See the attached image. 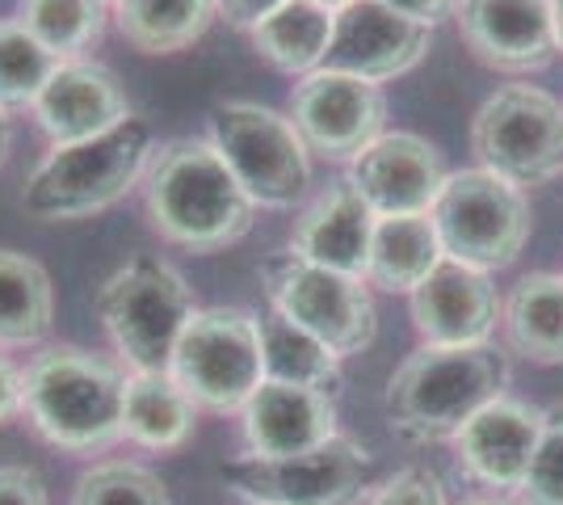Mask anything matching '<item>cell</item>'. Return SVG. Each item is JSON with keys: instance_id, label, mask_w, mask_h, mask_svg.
<instances>
[{"instance_id": "cell-1", "label": "cell", "mask_w": 563, "mask_h": 505, "mask_svg": "<svg viewBox=\"0 0 563 505\" xmlns=\"http://www.w3.org/2000/svg\"><path fill=\"white\" fill-rule=\"evenodd\" d=\"M140 186L152 228L189 253H219L244 241L253 228L257 207L207 135L156 147Z\"/></svg>"}, {"instance_id": "cell-2", "label": "cell", "mask_w": 563, "mask_h": 505, "mask_svg": "<svg viewBox=\"0 0 563 505\" xmlns=\"http://www.w3.org/2000/svg\"><path fill=\"white\" fill-rule=\"evenodd\" d=\"M509 354L488 345H421L399 362L383 409L404 442H446L488 400L505 396Z\"/></svg>"}, {"instance_id": "cell-3", "label": "cell", "mask_w": 563, "mask_h": 505, "mask_svg": "<svg viewBox=\"0 0 563 505\" xmlns=\"http://www.w3.org/2000/svg\"><path fill=\"white\" fill-rule=\"evenodd\" d=\"M126 371L80 345H51L22 371V413L51 447L97 455L122 438Z\"/></svg>"}, {"instance_id": "cell-4", "label": "cell", "mask_w": 563, "mask_h": 505, "mask_svg": "<svg viewBox=\"0 0 563 505\" xmlns=\"http://www.w3.org/2000/svg\"><path fill=\"white\" fill-rule=\"evenodd\" d=\"M152 152V127L135 114L93 140L51 144L25 177L22 207L43 223L101 216L140 186Z\"/></svg>"}, {"instance_id": "cell-5", "label": "cell", "mask_w": 563, "mask_h": 505, "mask_svg": "<svg viewBox=\"0 0 563 505\" xmlns=\"http://www.w3.org/2000/svg\"><path fill=\"white\" fill-rule=\"evenodd\" d=\"M194 312L181 270L152 253L118 265L97 290V320L126 371H168Z\"/></svg>"}, {"instance_id": "cell-6", "label": "cell", "mask_w": 563, "mask_h": 505, "mask_svg": "<svg viewBox=\"0 0 563 505\" xmlns=\"http://www.w3.org/2000/svg\"><path fill=\"white\" fill-rule=\"evenodd\" d=\"M207 140L228 161L253 207L286 211L311 186V147L290 114L261 101H219L207 119Z\"/></svg>"}, {"instance_id": "cell-7", "label": "cell", "mask_w": 563, "mask_h": 505, "mask_svg": "<svg viewBox=\"0 0 563 505\" xmlns=\"http://www.w3.org/2000/svg\"><path fill=\"white\" fill-rule=\"evenodd\" d=\"M429 219L438 228L446 262H459L479 274L514 265L530 241L526 190L479 165L450 173Z\"/></svg>"}, {"instance_id": "cell-8", "label": "cell", "mask_w": 563, "mask_h": 505, "mask_svg": "<svg viewBox=\"0 0 563 505\" xmlns=\"http://www.w3.org/2000/svg\"><path fill=\"white\" fill-rule=\"evenodd\" d=\"M168 375L181 384L194 409L240 413L265 384L257 312L249 308H198L173 350Z\"/></svg>"}, {"instance_id": "cell-9", "label": "cell", "mask_w": 563, "mask_h": 505, "mask_svg": "<svg viewBox=\"0 0 563 505\" xmlns=\"http://www.w3.org/2000/svg\"><path fill=\"white\" fill-rule=\"evenodd\" d=\"M261 287L274 312L316 333L336 359H353L375 345L378 312L366 278L336 274L282 249L261 262Z\"/></svg>"}, {"instance_id": "cell-10", "label": "cell", "mask_w": 563, "mask_h": 505, "mask_svg": "<svg viewBox=\"0 0 563 505\" xmlns=\"http://www.w3.org/2000/svg\"><path fill=\"white\" fill-rule=\"evenodd\" d=\"M479 168L514 186H542L563 173V101L539 85H500L471 119Z\"/></svg>"}, {"instance_id": "cell-11", "label": "cell", "mask_w": 563, "mask_h": 505, "mask_svg": "<svg viewBox=\"0 0 563 505\" xmlns=\"http://www.w3.org/2000/svg\"><path fill=\"white\" fill-rule=\"evenodd\" d=\"M371 451L336 433L303 455H235L219 468L223 484L249 505H357L371 493Z\"/></svg>"}, {"instance_id": "cell-12", "label": "cell", "mask_w": 563, "mask_h": 505, "mask_svg": "<svg viewBox=\"0 0 563 505\" xmlns=\"http://www.w3.org/2000/svg\"><path fill=\"white\" fill-rule=\"evenodd\" d=\"M290 122L299 127L303 144L324 161H353L375 144L387 122V97L371 80L345 73L299 76L290 94Z\"/></svg>"}, {"instance_id": "cell-13", "label": "cell", "mask_w": 563, "mask_h": 505, "mask_svg": "<svg viewBox=\"0 0 563 505\" xmlns=\"http://www.w3.org/2000/svg\"><path fill=\"white\" fill-rule=\"evenodd\" d=\"M429 43H433V25L417 22L383 0H350L345 9H336L324 68L383 85L412 73L429 55Z\"/></svg>"}, {"instance_id": "cell-14", "label": "cell", "mask_w": 563, "mask_h": 505, "mask_svg": "<svg viewBox=\"0 0 563 505\" xmlns=\"http://www.w3.org/2000/svg\"><path fill=\"white\" fill-rule=\"evenodd\" d=\"M446 177L442 152L417 131H383L350 161L353 190L375 216H429Z\"/></svg>"}, {"instance_id": "cell-15", "label": "cell", "mask_w": 563, "mask_h": 505, "mask_svg": "<svg viewBox=\"0 0 563 505\" xmlns=\"http://www.w3.org/2000/svg\"><path fill=\"white\" fill-rule=\"evenodd\" d=\"M454 22L471 55L496 73H539L560 51L551 0H459Z\"/></svg>"}, {"instance_id": "cell-16", "label": "cell", "mask_w": 563, "mask_h": 505, "mask_svg": "<svg viewBox=\"0 0 563 505\" xmlns=\"http://www.w3.org/2000/svg\"><path fill=\"white\" fill-rule=\"evenodd\" d=\"M542 433V409L517 400V396H496L484 409L471 417L463 430L454 433L459 447V468L471 481L496 493H517L526 481L530 455L539 447Z\"/></svg>"}, {"instance_id": "cell-17", "label": "cell", "mask_w": 563, "mask_h": 505, "mask_svg": "<svg viewBox=\"0 0 563 505\" xmlns=\"http://www.w3.org/2000/svg\"><path fill=\"white\" fill-rule=\"evenodd\" d=\"M408 299L424 345H488L500 320L493 274L459 262H442Z\"/></svg>"}, {"instance_id": "cell-18", "label": "cell", "mask_w": 563, "mask_h": 505, "mask_svg": "<svg viewBox=\"0 0 563 505\" xmlns=\"http://www.w3.org/2000/svg\"><path fill=\"white\" fill-rule=\"evenodd\" d=\"M30 110L51 144H80L131 119V101L118 76L89 59H64Z\"/></svg>"}, {"instance_id": "cell-19", "label": "cell", "mask_w": 563, "mask_h": 505, "mask_svg": "<svg viewBox=\"0 0 563 505\" xmlns=\"http://www.w3.org/2000/svg\"><path fill=\"white\" fill-rule=\"evenodd\" d=\"M375 219L378 216L366 207V198L353 190L350 177H341L299 211L295 228H290V253H299L303 262L324 265V270H336V274L366 278Z\"/></svg>"}, {"instance_id": "cell-20", "label": "cell", "mask_w": 563, "mask_h": 505, "mask_svg": "<svg viewBox=\"0 0 563 505\" xmlns=\"http://www.w3.org/2000/svg\"><path fill=\"white\" fill-rule=\"evenodd\" d=\"M249 455L282 459L303 455L311 447L336 438V405L329 392L265 380L253 400L240 409Z\"/></svg>"}, {"instance_id": "cell-21", "label": "cell", "mask_w": 563, "mask_h": 505, "mask_svg": "<svg viewBox=\"0 0 563 505\" xmlns=\"http://www.w3.org/2000/svg\"><path fill=\"white\" fill-rule=\"evenodd\" d=\"M198 426V409L168 371H126L122 438L143 451H177Z\"/></svg>"}, {"instance_id": "cell-22", "label": "cell", "mask_w": 563, "mask_h": 505, "mask_svg": "<svg viewBox=\"0 0 563 505\" xmlns=\"http://www.w3.org/2000/svg\"><path fill=\"white\" fill-rule=\"evenodd\" d=\"M446 262L438 228L429 216H378L371 237L366 283L391 295H412L424 278Z\"/></svg>"}, {"instance_id": "cell-23", "label": "cell", "mask_w": 563, "mask_h": 505, "mask_svg": "<svg viewBox=\"0 0 563 505\" xmlns=\"http://www.w3.org/2000/svg\"><path fill=\"white\" fill-rule=\"evenodd\" d=\"M336 9L320 0H286L261 25H253V43L265 64H274L286 76H311L324 68L332 43Z\"/></svg>"}, {"instance_id": "cell-24", "label": "cell", "mask_w": 563, "mask_h": 505, "mask_svg": "<svg viewBox=\"0 0 563 505\" xmlns=\"http://www.w3.org/2000/svg\"><path fill=\"white\" fill-rule=\"evenodd\" d=\"M500 325L514 354L560 366L563 362V274H526L500 304Z\"/></svg>"}, {"instance_id": "cell-25", "label": "cell", "mask_w": 563, "mask_h": 505, "mask_svg": "<svg viewBox=\"0 0 563 505\" xmlns=\"http://www.w3.org/2000/svg\"><path fill=\"white\" fill-rule=\"evenodd\" d=\"M55 287L51 274L18 249H0V350L34 345L51 333Z\"/></svg>"}, {"instance_id": "cell-26", "label": "cell", "mask_w": 563, "mask_h": 505, "mask_svg": "<svg viewBox=\"0 0 563 505\" xmlns=\"http://www.w3.org/2000/svg\"><path fill=\"white\" fill-rule=\"evenodd\" d=\"M261 329V359H265V380L299 387H320V392H336L341 384V359L316 333L299 329L295 320L265 308L257 312Z\"/></svg>"}, {"instance_id": "cell-27", "label": "cell", "mask_w": 563, "mask_h": 505, "mask_svg": "<svg viewBox=\"0 0 563 505\" xmlns=\"http://www.w3.org/2000/svg\"><path fill=\"white\" fill-rule=\"evenodd\" d=\"M122 39L143 55H173L207 34L214 0H114Z\"/></svg>"}, {"instance_id": "cell-28", "label": "cell", "mask_w": 563, "mask_h": 505, "mask_svg": "<svg viewBox=\"0 0 563 505\" xmlns=\"http://www.w3.org/2000/svg\"><path fill=\"white\" fill-rule=\"evenodd\" d=\"M18 22L64 64L80 59L106 30V0H22Z\"/></svg>"}, {"instance_id": "cell-29", "label": "cell", "mask_w": 563, "mask_h": 505, "mask_svg": "<svg viewBox=\"0 0 563 505\" xmlns=\"http://www.w3.org/2000/svg\"><path fill=\"white\" fill-rule=\"evenodd\" d=\"M59 59L22 22H0V110L34 106Z\"/></svg>"}, {"instance_id": "cell-30", "label": "cell", "mask_w": 563, "mask_h": 505, "mask_svg": "<svg viewBox=\"0 0 563 505\" xmlns=\"http://www.w3.org/2000/svg\"><path fill=\"white\" fill-rule=\"evenodd\" d=\"M71 505H168L165 481L131 459H106L93 463L76 488H71Z\"/></svg>"}, {"instance_id": "cell-31", "label": "cell", "mask_w": 563, "mask_h": 505, "mask_svg": "<svg viewBox=\"0 0 563 505\" xmlns=\"http://www.w3.org/2000/svg\"><path fill=\"white\" fill-rule=\"evenodd\" d=\"M517 497L521 505H563V405L542 409L539 447L530 455Z\"/></svg>"}, {"instance_id": "cell-32", "label": "cell", "mask_w": 563, "mask_h": 505, "mask_svg": "<svg viewBox=\"0 0 563 505\" xmlns=\"http://www.w3.org/2000/svg\"><path fill=\"white\" fill-rule=\"evenodd\" d=\"M366 505H446V488L429 468H399L391 481H383Z\"/></svg>"}, {"instance_id": "cell-33", "label": "cell", "mask_w": 563, "mask_h": 505, "mask_svg": "<svg viewBox=\"0 0 563 505\" xmlns=\"http://www.w3.org/2000/svg\"><path fill=\"white\" fill-rule=\"evenodd\" d=\"M0 505H51L47 484L34 468L4 463L0 468Z\"/></svg>"}, {"instance_id": "cell-34", "label": "cell", "mask_w": 563, "mask_h": 505, "mask_svg": "<svg viewBox=\"0 0 563 505\" xmlns=\"http://www.w3.org/2000/svg\"><path fill=\"white\" fill-rule=\"evenodd\" d=\"M286 0H214V13L223 18L228 25H235V30H253V25H261L274 9H282Z\"/></svg>"}, {"instance_id": "cell-35", "label": "cell", "mask_w": 563, "mask_h": 505, "mask_svg": "<svg viewBox=\"0 0 563 505\" xmlns=\"http://www.w3.org/2000/svg\"><path fill=\"white\" fill-rule=\"evenodd\" d=\"M22 413V371L0 354V426Z\"/></svg>"}, {"instance_id": "cell-36", "label": "cell", "mask_w": 563, "mask_h": 505, "mask_svg": "<svg viewBox=\"0 0 563 505\" xmlns=\"http://www.w3.org/2000/svg\"><path fill=\"white\" fill-rule=\"evenodd\" d=\"M383 4H391V9L408 13V18H417V22L433 25L438 18H446L459 0H383Z\"/></svg>"}, {"instance_id": "cell-37", "label": "cell", "mask_w": 563, "mask_h": 505, "mask_svg": "<svg viewBox=\"0 0 563 505\" xmlns=\"http://www.w3.org/2000/svg\"><path fill=\"white\" fill-rule=\"evenodd\" d=\"M551 18H555V47L563 51V0H551Z\"/></svg>"}, {"instance_id": "cell-38", "label": "cell", "mask_w": 563, "mask_h": 505, "mask_svg": "<svg viewBox=\"0 0 563 505\" xmlns=\"http://www.w3.org/2000/svg\"><path fill=\"white\" fill-rule=\"evenodd\" d=\"M9 156V110H0V165Z\"/></svg>"}, {"instance_id": "cell-39", "label": "cell", "mask_w": 563, "mask_h": 505, "mask_svg": "<svg viewBox=\"0 0 563 505\" xmlns=\"http://www.w3.org/2000/svg\"><path fill=\"white\" fill-rule=\"evenodd\" d=\"M320 4H329V9H345L350 0H320Z\"/></svg>"}, {"instance_id": "cell-40", "label": "cell", "mask_w": 563, "mask_h": 505, "mask_svg": "<svg viewBox=\"0 0 563 505\" xmlns=\"http://www.w3.org/2000/svg\"><path fill=\"white\" fill-rule=\"evenodd\" d=\"M463 505H509V502H488V497H484V502H463Z\"/></svg>"}, {"instance_id": "cell-41", "label": "cell", "mask_w": 563, "mask_h": 505, "mask_svg": "<svg viewBox=\"0 0 563 505\" xmlns=\"http://www.w3.org/2000/svg\"><path fill=\"white\" fill-rule=\"evenodd\" d=\"M106 4H114V0H106Z\"/></svg>"}]
</instances>
